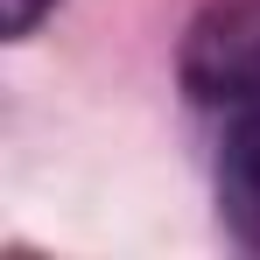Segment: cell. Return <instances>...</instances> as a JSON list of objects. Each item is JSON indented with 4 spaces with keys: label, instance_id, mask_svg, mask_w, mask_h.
<instances>
[{
    "label": "cell",
    "instance_id": "obj_1",
    "mask_svg": "<svg viewBox=\"0 0 260 260\" xmlns=\"http://www.w3.org/2000/svg\"><path fill=\"white\" fill-rule=\"evenodd\" d=\"M176 71H183V91L197 106H218V113L260 106V0L204 7L183 36Z\"/></svg>",
    "mask_w": 260,
    "mask_h": 260
},
{
    "label": "cell",
    "instance_id": "obj_3",
    "mask_svg": "<svg viewBox=\"0 0 260 260\" xmlns=\"http://www.w3.org/2000/svg\"><path fill=\"white\" fill-rule=\"evenodd\" d=\"M56 0H0V14H7V36H36V21H43Z\"/></svg>",
    "mask_w": 260,
    "mask_h": 260
},
{
    "label": "cell",
    "instance_id": "obj_2",
    "mask_svg": "<svg viewBox=\"0 0 260 260\" xmlns=\"http://www.w3.org/2000/svg\"><path fill=\"white\" fill-rule=\"evenodd\" d=\"M218 211L232 225V239L260 253V106H239L225 148H218Z\"/></svg>",
    "mask_w": 260,
    "mask_h": 260
}]
</instances>
